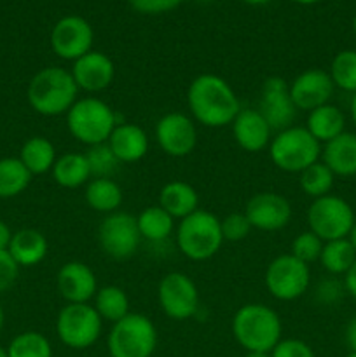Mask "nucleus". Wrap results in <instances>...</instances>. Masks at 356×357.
Listing matches in <instances>:
<instances>
[{
    "instance_id": "nucleus-1",
    "label": "nucleus",
    "mask_w": 356,
    "mask_h": 357,
    "mask_svg": "<svg viewBox=\"0 0 356 357\" xmlns=\"http://www.w3.org/2000/svg\"><path fill=\"white\" fill-rule=\"evenodd\" d=\"M187 107L194 122L206 128L230 126L241 110L230 84L213 73H202L192 80L187 89Z\"/></svg>"
},
{
    "instance_id": "nucleus-2",
    "label": "nucleus",
    "mask_w": 356,
    "mask_h": 357,
    "mask_svg": "<svg viewBox=\"0 0 356 357\" xmlns=\"http://www.w3.org/2000/svg\"><path fill=\"white\" fill-rule=\"evenodd\" d=\"M28 103L44 117L66 115L72 105L79 100V87L72 73L61 66H47L31 77L28 84Z\"/></svg>"
},
{
    "instance_id": "nucleus-3",
    "label": "nucleus",
    "mask_w": 356,
    "mask_h": 357,
    "mask_svg": "<svg viewBox=\"0 0 356 357\" xmlns=\"http://www.w3.org/2000/svg\"><path fill=\"white\" fill-rule=\"evenodd\" d=\"M278 312L262 303H246L232 317V335L246 352H271L281 340Z\"/></svg>"
},
{
    "instance_id": "nucleus-4",
    "label": "nucleus",
    "mask_w": 356,
    "mask_h": 357,
    "mask_svg": "<svg viewBox=\"0 0 356 357\" xmlns=\"http://www.w3.org/2000/svg\"><path fill=\"white\" fill-rule=\"evenodd\" d=\"M117 124L119 117L114 108L94 96L80 98L66 112L70 135L87 146L107 143Z\"/></svg>"
},
{
    "instance_id": "nucleus-5",
    "label": "nucleus",
    "mask_w": 356,
    "mask_h": 357,
    "mask_svg": "<svg viewBox=\"0 0 356 357\" xmlns=\"http://www.w3.org/2000/svg\"><path fill=\"white\" fill-rule=\"evenodd\" d=\"M225 243L220 229V218L213 213L198 209L180 220L177 229L178 250L192 261H205L215 257Z\"/></svg>"
},
{
    "instance_id": "nucleus-6",
    "label": "nucleus",
    "mask_w": 356,
    "mask_h": 357,
    "mask_svg": "<svg viewBox=\"0 0 356 357\" xmlns=\"http://www.w3.org/2000/svg\"><path fill=\"white\" fill-rule=\"evenodd\" d=\"M269 157L278 169L300 174L321 159V143L302 126H290L272 136Z\"/></svg>"
},
{
    "instance_id": "nucleus-7",
    "label": "nucleus",
    "mask_w": 356,
    "mask_h": 357,
    "mask_svg": "<svg viewBox=\"0 0 356 357\" xmlns=\"http://www.w3.org/2000/svg\"><path fill=\"white\" fill-rule=\"evenodd\" d=\"M107 345L110 357H150L157 347V330L147 316L129 312L112 324Z\"/></svg>"
},
{
    "instance_id": "nucleus-8",
    "label": "nucleus",
    "mask_w": 356,
    "mask_h": 357,
    "mask_svg": "<svg viewBox=\"0 0 356 357\" xmlns=\"http://www.w3.org/2000/svg\"><path fill=\"white\" fill-rule=\"evenodd\" d=\"M103 330V319L91 303H66L56 319L59 342L73 351L94 345Z\"/></svg>"
},
{
    "instance_id": "nucleus-9",
    "label": "nucleus",
    "mask_w": 356,
    "mask_h": 357,
    "mask_svg": "<svg viewBox=\"0 0 356 357\" xmlns=\"http://www.w3.org/2000/svg\"><path fill=\"white\" fill-rule=\"evenodd\" d=\"M355 222L356 216L351 204L339 195L328 194L325 197L314 199L307 209L309 230L323 243L349 237Z\"/></svg>"
},
{
    "instance_id": "nucleus-10",
    "label": "nucleus",
    "mask_w": 356,
    "mask_h": 357,
    "mask_svg": "<svg viewBox=\"0 0 356 357\" xmlns=\"http://www.w3.org/2000/svg\"><path fill=\"white\" fill-rule=\"evenodd\" d=\"M311 282L309 265L293 255H279L265 271V288L269 295L281 302H293L307 291Z\"/></svg>"
},
{
    "instance_id": "nucleus-11",
    "label": "nucleus",
    "mask_w": 356,
    "mask_h": 357,
    "mask_svg": "<svg viewBox=\"0 0 356 357\" xmlns=\"http://www.w3.org/2000/svg\"><path fill=\"white\" fill-rule=\"evenodd\" d=\"M98 241L107 257L114 258V260L131 258L142 241L136 216L124 211L107 215L98 229Z\"/></svg>"
},
{
    "instance_id": "nucleus-12",
    "label": "nucleus",
    "mask_w": 356,
    "mask_h": 357,
    "mask_svg": "<svg viewBox=\"0 0 356 357\" xmlns=\"http://www.w3.org/2000/svg\"><path fill=\"white\" fill-rule=\"evenodd\" d=\"M159 307L170 319L187 321L199 309V291L195 282L184 272H170L157 286Z\"/></svg>"
},
{
    "instance_id": "nucleus-13",
    "label": "nucleus",
    "mask_w": 356,
    "mask_h": 357,
    "mask_svg": "<svg viewBox=\"0 0 356 357\" xmlns=\"http://www.w3.org/2000/svg\"><path fill=\"white\" fill-rule=\"evenodd\" d=\"M93 26L82 16L70 14V16L56 21V24L52 26L51 47L58 58L66 59V61L73 63L75 59L93 51Z\"/></svg>"
},
{
    "instance_id": "nucleus-14",
    "label": "nucleus",
    "mask_w": 356,
    "mask_h": 357,
    "mask_svg": "<svg viewBox=\"0 0 356 357\" xmlns=\"http://www.w3.org/2000/svg\"><path fill=\"white\" fill-rule=\"evenodd\" d=\"M156 139L166 155L187 157L198 145V128L194 119L181 112H170L156 124Z\"/></svg>"
},
{
    "instance_id": "nucleus-15",
    "label": "nucleus",
    "mask_w": 356,
    "mask_h": 357,
    "mask_svg": "<svg viewBox=\"0 0 356 357\" xmlns=\"http://www.w3.org/2000/svg\"><path fill=\"white\" fill-rule=\"evenodd\" d=\"M244 215L251 229L262 232H276L285 229L292 220V204L288 199L276 192H260L248 199L244 206Z\"/></svg>"
},
{
    "instance_id": "nucleus-16",
    "label": "nucleus",
    "mask_w": 356,
    "mask_h": 357,
    "mask_svg": "<svg viewBox=\"0 0 356 357\" xmlns=\"http://www.w3.org/2000/svg\"><path fill=\"white\" fill-rule=\"evenodd\" d=\"M258 112L264 115L272 131L278 132L293 126L299 110L290 96V84L283 77L274 75L265 80L260 91Z\"/></svg>"
},
{
    "instance_id": "nucleus-17",
    "label": "nucleus",
    "mask_w": 356,
    "mask_h": 357,
    "mask_svg": "<svg viewBox=\"0 0 356 357\" xmlns=\"http://www.w3.org/2000/svg\"><path fill=\"white\" fill-rule=\"evenodd\" d=\"M335 86L330 73L321 68L304 70L290 82V96L297 110L311 112L330 103Z\"/></svg>"
},
{
    "instance_id": "nucleus-18",
    "label": "nucleus",
    "mask_w": 356,
    "mask_h": 357,
    "mask_svg": "<svg viewBox=\"0 0 356 357\" xmlns=\"http://www.w3.org/2000/svg\"><path fill=\"white\" fill-rule=\"evenodd\" d=\"M70 73H72L79 91L96 94L112 86L115 77V66L105 52L93 49L82 58L73 61Z\"/></svg>"
},
{
    "instance_id": "nucleus-19",
    "label": "nucleus",
    "mask_w": 356,
    "mask_h": 357,
    "mask_svg": "<svg viewBox=\"0 0 356 357\" xmlns=\"http://www.w3.org/2000/svg\"><path fill=\"white\" fill-rule=\"evenodd\" d=\"M56 284L66 303H89L98 291L96 274L89 265L79 260L61 265L56 275Z\"/></svg>"
},
{
    "instance_id": "nucleus-20",
    "label": "nucleus",
    "mask_w": 356,
    "mask_h": 357,
    "mask_svg": "<svg viewBox=\"0 0 356 357\" xmlns=\"http://www.w3.org/2000/svg\"><path fill=\"white\" fill-rule=\"evenodd\" d=\"M232 135L243 150L257 153L269 149L272 139V129L258 108H241L232 124Z\"/></svg>"
},
{
    "instance_id": "nucleus-21",
    "label": "nucleus",
    "mask_w": 356,
    "mask_h": 357,
    "mask_svg": "<svg viewBox=\"0 0 356 357\" xmlns=\"http://www.w3.org/2000/svg\"><path fill=\"white\" fill-rule=\"evenodd\" d=\"M107 143L121 164L138 162L149 152V136L133 122H119Z\"/></svg>"
},
{
    "instance_id": "nucleus-22",
    "label": "nucleus",
    "mask_w": 356,
    "mask_h": 357,
    "mask_svg": "<svg viewBox=\"0 0 356 357\" xmlns=\"http://www.w3.org/2000/svg\"><path fill=\"white\" fill-rule=\"evenodd\" d=\"M321 162L335 176H356V135L344 131L321 145Z\"/></svg>"
},
{
    "instance_id": "nucleus-23",
    "label": "nucleus",
    "mask_w": 356,
    "mask_h": 357,
    "mask_svg": "<svg viewBox=\"0 0 356 357\" xmlns=\"http://www.w3.org/2000/svg\"><path fill=\"white\" fill-rule=\"evenodd\" d=\"M157 204L175 220H184L199 209V194L187 181L173 180L161 188Z\"/></svg>"
},
{
    "instance_id": "nucleus-24",
    "label": "nucleus",
    "mask_w": 356,
    "mask_h": 357,
    "mask_svg": "<svg viewBox=\"0 0 356 357\" xmlns=\"http://www.w3.org/2000/svg\"><path fill=\"white\" fill-rule=\"evenodd\" d=\"M47 250L49 244L44 234L35 229H23L13 234L7 251L20 267H35L44 260Z\"/></svg>"
},
{
    "instance_id": "nucleus-25",
    "label": "nucleus",
    "mask_w": 356,
    "mask_h": 357,
    "mask_svg": "<svg viewBox=\"0 0 356 357\" xmlns=\"http://www.w3.org/2000/svg\"><path fill=\"white\" fill-rule=\"evenodd\" d=\"M306 129L313 135L314 139L325 145L346 131V117L341 108L327 103L307 112Z\"/></svg>"
},
{
    "instance_id": "nucleus-26",
    "label": "nucleus",
    "mask_w": 356,
    "mask_h": 357,
    "mask_svg": "<svg viewBox=\"0 0 356 357\" xmlns=\"http://www.w3.org/2000/svg\"><path fill=\"white\" fill-rule=\"evenodd\" d=\"M51 173L59 187L70 188V190L87 185L93 178L86 153L79 152H66L59 155L52 166Z\"/></svg>"
},
{
    "instance_id": "nucleus-27",
    "label": "nucleus",
    "mask_w": 356,
    "mask_h": 357,
    "mask_svg": "<svg viewBox=\"0 0 356 357\" xmlns=\"http://www.w3.org/2000/svg\"><path fill=\"white\" fill-rule=\"evenodd\" d=\"M84 199L93 211L110 215L119 211L124 201V194L117 181L112 178H91L89 183L86 185Z\"/></svg>"
},
{
    "instance_id": "nucleus-28",
    "label": "nucleus",
    "mask_w": 356,
    "mask_h": 357,
    "mask_svg": "<svg viewBox=\"0 0 356 357\" xmlns=\"http://www.w3.org/2000/svg\"><path fill=\"white\" fill-rule=\"evenodd\" d=\"M56 159L58 157H56L54 145L44 136H34L21 146L20 160L30 171L31 176L49 173L54 166Z\"/></svg>"
},
{
    "instance_id": "nucleus-29",
    "label": "nucleus",
    "mask_w": 356,
    "mask_h": 357,
    "mask_svg": "<svg viewBox=\"0 0 356 357\" xmlns=\"http://www.w3.org/2000/svg\"><path fill=\"white\" fill-rule=\"evenodd\" d=\"M138 230L142 239L150 243H161L168 239L175 230V218L164 211L159 204L149 206L136 216Z\"/></svg>"
},
{
    "instance_id": "nucleus-30",
    "label": "nucleus",
    "mask_w": 356,
    "mask_h": 357,
    "mask_svg": "<svg viewBox=\"0 0 356 357\" xmlns=\"http://www.w3.org/2000/svg\"><path fill=\"white\" fill-rule=\"evenodd\" d=\"M93 307L100 317L108 323H117L122 317L129 314V298L126 295L124 289L121 286L108 284L103 288H98L96 295H94Z\"/></svg>"
},
{
    "instance_id": "nucleus-31",
    "label": "nucleus",
    "mask_w": 356,
    "mask_h": 357,
    "mask_svg": "<svg viewBox=\"0 0 356 357\" xmlns=\"http://www.w3.org/2000/svg\"><path fill=\"white\" fill-rule=\"evenodd\" d=\"M356 261V250L349 237L337 241H328L323 244L320 264L332 275H346Z\"/></svg>"
},
{
    "instance_id": "nucleus-32",
    "label": "nucleus",
    "mask_w": 356,
    "mask_h": 357,
    "mask_svg": "<svg viewBox=\"0 0 356 357\" xmlns=\"http://www.w3.org/2000/svg\"><path fill=\"white\" fill-rule=\"evenodd\" d=\"M31 181V173L20 157L0 159V199H10L23 194Z\"/></svg>"
},
{
    "instance_id": "nucleus-33",
    "label": "nucleus",
    "mask_w": 356,
    "mask_h": 357,
    "mask_svg": "<svg viewBox=\"0 0 356 357\" xmlns=\"http://www.w3.org/2000/svg\"><path fill=\"white\" fill-rule=\"evenodd\" d=\"M335 183V174L325 166L321 160L314 162L313 166H309L307 169H304L302 173L299 174V185H300V190L311 197L314 199H320L325 197L332 192Z\"/></svg>"
},
{
    "instance_id": "nucleus-34",
    "label": "nucleus",
    "mask_w": 356,
    "mask_h": 357,
    "mask_svg": "<svg viewBox=\"0 0 356 357\" xmlns=\"http://www.w3.org/2000/svg\"><path fill=\"white\" fill-rule=\"evenodd\" d=\"M7 357H52L51 342L37 331H24L10 340Z\"/></svg>"
},
{
    "instance_id": "nucleus-35",
    "label": "nucleus",
    "mask_w": 356,
    "mask_h": 357,
    "mask_svg": "<svg viewBox=\"0 0 356 357\" xmlns=\"http://www.w3.org/2000/svg\"><path fill=\"white\" fill-rule=\"evenodd\" d=\"M330 77L335 87L346 91V93H356V51L346 49L337 52L332 59Z\"/></svg>"
},
{
    "instance_id": "nucleus-36",
    "label": "nucleus",
    "mask_w": 356,
    "mask_h": 357,
    "mask_svg": "<svg viewBox=\"0 0 356 357\" xmlns=\"http://www.w3.org/2000/svg\"><path fill=\"white\" fill-rule=\"evenodd\" d=\"M86 159L89 162L93 178H112V174L115 173L117 166L121 164L117 160V157L114 155V152L110 150L108 143L89 146V150L86 153Z\"/></svg>"
},
{
    "instance_id": "nucleus-37",
    "label": "nucleus",
    "mask_w": 356,
    "mask_h": 357,
    "mask_svg": "<svg viewBox=\"0 0 356 357\" xmlns=\"http://www.w3.org/2000/svg\"><path fill=\"white\" fill-rule=\"evenodd\" d=\"M323 241L313 234L311 230L306 232H300L299 236L293 239L292 243V253L297 260L304 261L306 265L314 264V261H320L321 251H323Z\"/></svg>"
},
{
    "instance_id": "nucleus-38",
    "label": "nucleus",
    "mask_w": 356,
    "mask_h": 357,
    "mask_svg": "<svg viewBox=\"0 0 356 357\" xmlns=\"http://www.w3.org/2000/svg\"><path fill=\"white\" fill-rule=\"evenodd\" d=\"M220 229H222L223 241H229V243L244 241L251 232V225L244 213H230L223 216L220 220Z\"/></svg>"
},
{
    "instance_id": "nucleus-39",
    "label": "nucleus",
    "mask_w": 356,
    "mask_h": 357,
    "mask_svg": "<svg viewBox=\"0 0 356 357\" xmlns=\"http://www.w3.org/2000/svg\"><path fill=\"white\" fill-rule=\"evenodd\" d=\"M271 357H316L314 351L299 338H286L279 340L278 345L271 351Z\"/></svg>"
},
{
    "instance_id": "nucleus-40",
    "label": "nucleus",
    "mask_w": 356,
    "mask_h": 357,
    "mask_svg": "<svg viewBox=\"0 0 356 357\" xmlns=\"http://www.w3.org/2000/svg\"><path fill=\"white\" fill-rule=\"evenodd\" d=\"M185 0H129V6L140 14H163L177 9Z\"/></svg>"
},
{
    "instance_id": "nucleus-41",
    "label": "nucleus",
    "mask_w": 356,
    "mask_h": 357,
    "mask_svg": "<svg viewBox=\"0 0 356 357\" xmlns=\"http://www.w3.org/2000/svg\"><path fill=\"white\" fill-rule=\"evenodd\" d=\"M20 275V265L7 250L0 251V293L13 288Z\"/></svg>"
},
{
    "instance_id": "nucleus-42",
    "label": "nucleus",
    "mask_w": 356,
    "mask_h": 357,
    "mask_svg": "<svg viewBox=\"0 0 356 357\" xmlns=\"http://www.w3.org/2000/svg\"><path fill=\"white\" fill-rule=\"evenodd\" d=\"M344 289L356 300V261L344 275Z\"/></svg>"
},
{
    "instance_id": "nucleus-43",
    "label": "nucleus",
    "mask_w": 356,
    "mask_h": 357,
    "mask_svg": "<svg viewBox=\"0 0 356 357\" xmlns=\"http://www.w3.org/2000/svg\"><path fill=\"white\" fill-rule=\"evenodd\" d=\"M346 340H348L351 352H356V316L349 321L348 328H346Z\"/></svg>"
},
{
    "instance_id": "nucleus-44",
    "label": "nucleus",
    "mask_w": 356,
    "mask_h": 357,
    "mask_svg": "<svg viewBox=\"0 0 356 357\" xmlns=\"http://www.w3.org/2000/svg\"><path fill=\"white\" fill-rule=\"evenodd\" d=\"M10 239H13V232H10L9 225L3 222H0V251L9 250Z\"/></svg>"
},
{
    "instance_id": "nucleus-45",
    "label": "nucleus",
    "mask_w": 356,
    "mask_h": 357,
    "mask_svg": "<svg viewBox=\"0 0 356 357\" xmlns=\"http://www.w3.org/2000/svg\"><path fill=\"white\" fill-rule=\"evenodd\" d=\"M351 119H353V124L356 128V93L353 94V100H351Z\"/></svg>"
},
{
    "instance_id": "nucleus-46",
    "label": "nucleus",
    "mask_w": 356,
    "mask_h": 357,
    "mask_svg": "<svg viewBox=\"0 0 356 357\" xmlns=\"http://www.w3.org/2000/svg\"><path fill=\"white\" fill-rule=\"evenodd\" d=\"M244 3H248V6H265V3H269L271 0H243Z\"/></svg>"
},
{
    "instance_id": "nucleus-47",
    "label": "nucleus",
    "mask_w": 356,
    "mask_h": 357,
    "mask_svg": "<svg viewBox=\"0 0 356 357\" xmlns=\"http://www.w3.org/2000/svg\"><path fill=\"white\" fill-rule=\"evenodd\" d=\"M244 357H271V352H246Z\"/></svg>"
},
{
    "instance_id": "nucleus-48",
    "label": "nucleus",
    "mask_w": 356,
    "mask_h": 357,
    "mask_svg": "<svg viewBox=\"0 0 356 357\" xmlns=\"http://www.w3.org/2000/svg\"><path fill=\"white\" fill-rule=\"evenodd\" d=\"M295 3H300V6H313V3L321 2V0H293Z\"/></svg>"
},
{
    "instance_id": "nucleus-49",
    "label": "nucleus",
    "mask_w": 356,
    "mask_h": 357,
    "mask_svg": "<svg viewBox=\"0 0 356 357\" xmlns=\"http://www.w3.org/2000/svg\"><path fill=\"white\" fill-rule=\"evenodd\" d=\"M349 241H351L353 246H355V250H356V222H355V225H353L351 234H349Z\"/></svg>"
},
{
    "instance_id": "nucleus-50",
    "label": "nucleus",
    "mask_w": 356,
    "mask_h": 357,
    "mask_svg": "<svg viewBox=\"0 0 356 357\" xmlns=\"http://www.w3.org/2000/svg\"><path fill=\"white\" fill-rule=\"evenodd\" d=\"M3 328V310H2V305H0V331H2Z\"/></svg>"
},
{
    "instance_id": "nucleus-51",
    "label": "nucleus",
    "mask_w": 356,
    "mask_h": 357,
    "mask_svg": "<svg viewBox=\"0 0 356 357\" xmlns=\"http://www.w3.org/2000/svg\"><path fill=\"white\" fill-rule=\"evenodd\" d=\"M0 357H7V351L3 347H0Z\"/></svg>"
},
{
    "instance_id": "nucleus-52",
    "label": "nucleus",
    "mask_w": 356,
    "mask_h": 357,
    "mask_svg": "<svg viewBox=\"0 0 356 357\" xmlns=\"http://www.w3.org/2000/svg\"><path fill=\"white\" fill-rule=\"evenodd\" d=\"M353 30H355V33H356V14H355V17H353Z\"/></svg>"
},
{
    "instance_id": "nucleus-53",
    "label": "nucleus",
    "mask_w": 356,
    "mask_h": 357,
    "mask_svg": "<svg viewBox=\"0 0 356 357\" xmlns=\"http://www.w3.org/2000/svg\"><path fill=\"white\" fill-rule=\"evenodd\" d=\"M346 357H356V352H349V354Z\"/></svg>"
}]
</instances>
